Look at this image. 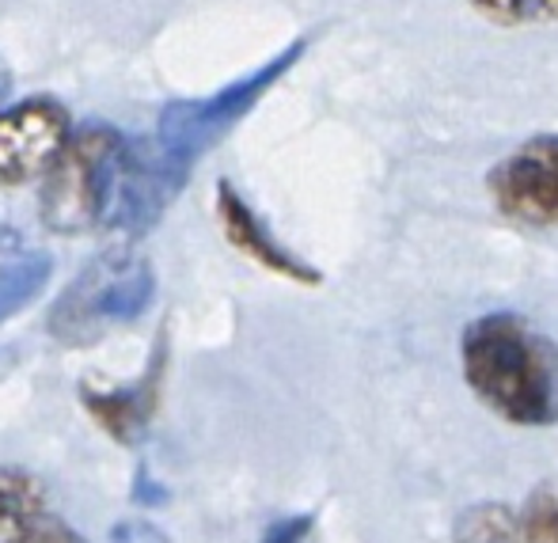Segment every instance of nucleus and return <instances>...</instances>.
<instances>
[{
    "label": "nucleus",
    "mask_w": 558,
    "mask_h": 543,
    "mask_svg": "<svg viewBox=\"0 0 558 543\" xmlns=\"http://www.w3.org/2000/svg\"><path fill=\"white\" fill-rule=\"evenodd\" d=\"M258 543H316V517L296 514L286 517V521H274Z\"/></svg>",
    "instance_id": "2eb2a0df"
},
{
    "label": "nucleus",
    "mask_w": 558,
    "mask_h": 543,
    "mask_svg": "<svg viewBox=\"0 0 558 543\" xmlns=\"http://www.w3.org/2000/svg\"><path fill=\"white\" fill-rule=\"evenodd\" d=\"M53 263L46 255H23L15 263L0 266V324L15 319L23 309L38 301L50 286Z\"/></svg>",
    "instance_id": "9b49d317"
},
{
    "label": "nucleus",
    "mask_w": 558,
    "mask_h": 543,
    "mask_svg": "<svg viewBox=\"0 0 558 543\" xmlns=\"http://www.w3.org/2000/svg\"><path fill=\"white\" fill-rule=\"evenodd\" d=\"M460 373L471 396L509 426L539 430L558 414V350L517 312H490L463 327Z\"/></svg>",
    "instance_id": "f257e3e1"
},
{
    "label": "nucleus",
    "mask_w": 558,
    "mask_h": 543,
    "mask_svg": "<svg viewBox=\"0 0 558 543\" xmlns=\"http://www.w3.org/2000/svg\"><path fill=\"white\" fill-rule=\"evenodd\" d=\"M156 384H160V365L148 376H141L137 384H130V388H81V403L104 426V434H111L122 445H137L148 434V419H153L156 407Z\"/></svg>",
    "instance_id": "9d476101"
},
{
    "label": "nucleus",
    "mask_w": 558,
    "mask_h": 543,
    "mask_svg": "<svg viewBox=\"0 0 558 543\" xmlns=\"http://www.w3.org/2000/svg\"><path fill=\"white\" fill-rule=\"evenodd\" d=\"M156 297V274L133 248H107L61 289L50 309V335L61 346H96L99 338L130 327Z\"/></svg>",
    "instance_id": "f03ea898"
},
{
    "label": "nucleus",
    "mask_w": 558,
    "mask_h": 543,
    "mask_svg": "<svg viewBox=\"0 0 558 543\" xmlns=\"http://www.w3.org/2000/svg\"><path fill=\"white\" fill-rule=\"evenodd\" d=\"M452 543H524L521 514H513L506 502H478L456 517Z\"/></svg>",
    "instance_id": "f8f14e48"
},
{
    "label": "nucleus",
    "mask_w": 558,
    "mask_h": 543,
    "mask_svg": "<svg viewBox=\"0 0 558 543\" xmlns=\"http://www.w3.org/2000/svg\"><path fill=\"white\" fill-rule=\"evenodd\" d=\"M191 171L194 168L179 164L156 137H148V141L130 137L122 179H118L111 232L125 236V240H137L148 228L160 225V217L171 209V202L183 194Z\"/></svg>",
    "instance_id": "0eeeda50"
},
{
    "label": "nucleus",
    "mask_w": 558,
    "mask_h": 543,
    "mask_svg": "<svg viewBox=\"0 0 558 543\" xmlns=\"http://www.w3.org/2000/svg\"><path fill=\"white\" fill-rule=\"evenodd\" d=\"M304 38L289 43L278 58H270L266 65H258L255 73L240 76L235 84L214 92L209 99H179V104H168L160 114V125H156V141L175 156L179 164L194 168L209 148H217L243 118L255 110L258 99L304 58Z\"/></svg>",
    "instance_id": "20e7f679"
},
{
    "label": "nucleus",
    "mask_w": 558,
    "mask_h": 543,
    "mask_svg": "<svg viewBox=\"0 0 558 543\" xmlns=\"http://www.w3.org/2000/svg\"><path fill=\"white\" fill-rule=\"evenodd\" d=\"M8 92H12V65L0 58V104L8 99Z\"/></svg>",
    "instance_id": "f3484780"
},
{
    "label": "nucleus",
    "mask_w": 558,
    "mask_h": 543,
    "mask_svg": "<svg viewBox=\"0 0 558 543\" xmlns=\"http://www.w3.org/2000/svg\"><path fill=\"white\" fill-rule=\"evenodd\" d=\"M217 220H221L225 240L232 243L240 255H247L251 263L263 266V270L278 274V278H286V281H296V286H316L319 281L316 266H308L296 251H289L286 243L266 228V220L243 202V194L235 191L232 183L217 186Z\"/></svg>",
    "instance_id": "6e6552de"
},
{
    "label": "nucleus",
    "mask_w": 558,
    "mask_h": 543,
    "mask_svg": "<svg viewBox=\"0 0 558 543\" xmlns=\"http://www.w3.org/2000/svg\"><path fill=\"white\" fill-rule=\"evenodd\" d=\"M69 137H73L69 110L50 96L23 99L0 110V191L50 176Z\"/></svg>",
    "instance_id": "423d86ee"
},
{
    "label": "nucleus",
    "mask_w": 558,
    "mask_h": 543,
    "mask_svg": "<svg viewBox=\"0 0 558 543\" xmlns=\"http://www.w3.org/2000/svg\"><path fill=\"white\" fill-rule=\"evenodd\" d=\"M490 202L517 225H558V133H536L506 153L486 176Z\"/></svg>",
    "instance_id": "39448f33"
},
{
    "label": "nucleus",
    "mask_w": 558,
    "mask_h": 543,
    "mask_svg": "<svg viewBox=\"0 0 558 543\" xmlns=\"http://www.w3.org/2000/svg\"><path fill=\"white\" fill-rule=\"evenodd\" d=\"M111 543H171V540L153 521H145V517H125V521H118L111 529Z\"/></svg>",
    "instance_id": "dca6fc26"
},
{
    "label": "nucleus",
    "mask_w": 558,
    "mask_h": 543,
    "mask_svg": "<svg viewBox=\"0 0 558 543\" xmlns=\"http://www.w3.org/2000/svg\"><path fill=\"white\" fill-rule=\"evenodd\" d=\"M125 145L130 137L107 125H88L69 137L65 153L43 179V194H38V214L50 232L81 236L99 228L111 232Z\"/></svg>",
    "instance_id": "7ed1b4c3"
},
{
    "label": "nucleus",
    "mask_w": 558,
    "mask_h": 543,
    "mask_svg": "<svg viewBox=\"0 0 558 543\" xmlns=\"http://www.w3.org/2000/svg\"><path fill=\"white\" fill-rule=\"evenodd\" d=\"M0 543H76L50 514L43 486L23 471H0Z\"/></svg>",
    "instance_id": "1a4fd4ad"
},
{
    "label": "nucleus",
    "mask_w": 558,
    "mask_h": 543,
    "mask_svg": "<svg viewBox=\"0 0 558 543\" xmlns=\"http://www.w3.org/2000/svg\"><path fill=\"white\" fill-rule=\"evenodd\" d=\"M524 543H558V491H536L521 509Z\"/></svg>",
    "instance_id": "4468645a"
},
{
    "label": "nucleus",
    "mask_w": 558,
    "mask_h": 543,
    "mask_svg": "<svg viewBox=\"0 0 558 543\" xmlns=\"http://www.w3.org/2000/svg\"><path fill=\"white\" fill-rule=\"evenodd\" d=\"M471 12L494 27H551L558 23V0H468Z\"/></svg>",
    "instance_id": "ddd939ff"
}]
</instances>
